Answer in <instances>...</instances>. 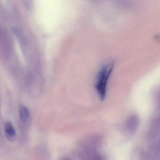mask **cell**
<instances>
[{
	"label": "cell",
	"instance_id": "4",
	"mask_svg": "<svg viewBox=\"0 0 160 160\" xmlns=\"http://www.w3.org/2000/svg\"><path fill=\"white\" fill-rule=\"evenodd\" d=\"M20 117L22 121L23 122H26L29 119L30 116L29 110L26 107L22 106L21 107L19 111Z\"/></svg>",
	"mask_w": 160,
	"mask_h": 160
},
{
	"label": "cell",
	"instance_id": "1",
	"mask_svg": "<svg viewBox=\"0 0 160 160\" xmlns=\"http://www.w3.org/2000/svg\"><path fill=\"white\" fill-rule=\"evenodd\" d=\"M113 67L114 63H109L102 68L98 74L96 89L101 100H104L106 98L107 84Z\"/></svg>",
	"mask_w": 160,
	"mask_h": 160
},
{
	"label": "cell",
	"instance_id": "2",
	"mask_svg": "<svg viewBox=\"0 0 160 160\" xmlns=\"http://www.w3.org/2000/svg\"><path fill=\"white\" fill-rule=\"evenodd\" d=\"M5 130L7 138L8 140L10 141H13L15 139V136H16V131L14 127L10 122H8L6 124Z\"/></svg>",
	"mask_w": 160,
	"mask_h": 160
},
{
	"label": "cell",
	"instance_id": "3",
	"mask_svg": "<svg viewBox=\"0 0 160 160\" xmlns=\"http://www.w3.org/2000/svg\"><path fill=\"white\" fill-rule=\"evenodd\" d=\"M139 118L138 116H131L129 120L128 125V126L130 130L131 131L136 130L139 125Z\"/></svg>",
	"mask_w": 160,
	"mask_h": 160
}]
</instances>
